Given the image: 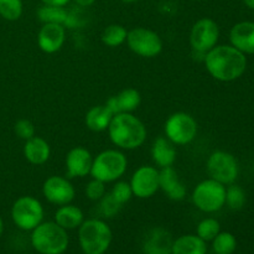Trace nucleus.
<instances>
[{
	"instance_id": "nucleus-1",
	"label": "nucleus",
	"mask_w": 254,
	"mask_h": 254,
	"mask_svg": "<svg viewBox=\"0 0 254 254\" xmlns=\"http://www.w3.org/2000/svg\"><path fill=\"white\" fill-rule=\"evenodd\" d=\"M206 69L220 82H232L242 77L247 68L246 55L232 45H216L203 57Z\"/></svg>"
},
{
	"instance_id": "nucleus-2",
	"label": "nucleus",
	"mask_w": 254,
	"mask_h": 254,
	"mask_svg": "<svg viewBox=\"0 0 254 254\" xmlns=\"http://www.w3.org/2000/svg\"><path fill=\"white\" fill-rule=\"evenodd\" d=\"M112 143L122 150H135L146 140V127L133 113H119L113 116L108 127Z\"/></svg>"
},
{
	"instance_id": "nucleus-3",
	"label": "nucleus",
	"mask_w": 254,
	"mask_h": 254,
	"mask_svg": "<svg viewBox=\"0 0 254 254\" xmlns=\"http://www.w3.org/2000/svg\"><path fill=\"white\" fill-rule=\"evenodd\" d=\"M113 233L108 223L99 218L83 221L78 227V241L84 254H104L111 247Z\"/></svg>"
},
{
	"instance_id": "nucleus-4",
	"label": "nucleus",
	"mask_w": 254,
	"mask_h": 254,
	"mask_svg": "<svg viewBox=\"0 0 254 254\" xmlns=\"http://www.w3.org/2000/svg\"><path fill=\"white\" fill-rule=\"evenodd\" d=\"M31 245L40 254H64L68 248L69 237L56 222H41L31 231Z\"/></svg>"
},
{
	"instance_id": "nucleus-5",
	"label": "nucleus",
	"mask_w": 254,
	"mask_h": 254,
	"mask_svg": "<svg viewBox=\"0 0 254 254\" xmlns=\"http://www.w3.org/2000/svg\"><path fill=\"white\" fill-rule=\"evenodd\" d=\"M128 168V159L123 151L118 149H107L93 158L91 173L92 179L104 184L116 183L126 174Z\"/></svg>"
},
{
	"instance_id": "nucleus-6",
	"label": "nucleus",
	"mask_w": 254,
	"mask_h": 254,
	"mask_svg": "<svg viewBox=\"0 0 254 254\" xmlns=\"http://www.w3.org/2000/svg\"><path fill=\"white\" fill-rule=\"evenodd\" d=\"M191 200L202 212H217L226 205V186L211 178L206 179L195 186Z\"/></svg>"
},
{
	"instance_id": "nucleus-7",
	"label": "nucleus",
	"mask_w": 254,
	"mask_h": 254,
	"mask_svg": "<svg viewBox=\"0 0 254 254\" xmlns=\"http://www.w3.org/2000/svg\"><path fill=\"white\" fill-rule=\"evenodd\" d=\"M44 206L34 196H21L11 207L15 226L22 231H32L44 221Z\"/></svg>"
},
{
	"instance_id": "nucleus-8",
	"label": "nucleus",
	"mask_w": 254,
	"mask_h": 254,
	"mask_svg": "<svg viewBox=\"0 0 254 254\" xmlns=\"http://www.w3.org/2000/svg\"><path fill=\"white\" fill-rule=\"evenodd\" d=\"M165 136L175 145H186L197 135V122L186 112L171 114L164 126Z\"/></svg>"
},
{
	"instance_id": "nucleus-9",
	"label": "nucleus",
	"mask_w": 254,
	"mask_h": 254,
	"mask_svg": "<svg viewBox=\"0 0 254 254\" xmlns=\"http://www.w3.org/2000/svg\"><path fill=\"white\" fill-rule=\"evenodd\" d=\"M206 169L211 179L225 186L235 184L240 174V166L235 156L222 150L213 151L208 156Z\"/></svg>"
},
{
	"instance_id": "nucleus-10",
	"label": "nucleus",
	"mask_w": 254,
	"mask_h": 254,
	"mask_svg": "<svg viewBox=\"0 0 254 254\" xmlns=\"http://www.w3.org/2000/svg\"><path fill=\"white\" fill-rule=\"evenodd\" d=\"M128 47L135 55L145 59H153L163 51V40L155 31L146 27H134L127 36Z\"/></svg>"
},
{
	"instance_id": "nucleus-11",
	"label": "nucleus",
	"mask_w": 254,
	"mask_h": 254,
	"mask_svg": "<svg viewBox=\"0 0 254 254\" xmlns=\"http://www.w3.org/2000/svg\"><path fill=\"white\" fill-rule=\"evenodd\" d=\"M220 39V27L215 20L202 17L193 24L190 32V45L196 54L205 56L217 45Z\"/></svg>"
},
{
	"instance_id": "nucleus-12",
	"label": "nucleus",
	"mask_w": 254,
	"mask_h": 254,
	"mask_svg": "<svg viewBox=\"0 0 254 254\" xmlns=\"http://www.w3.org/2000/svg\"><path fill=\"white\" fill-rule=\"evenodd\" d=\"M130 188L135 197L146 200L160 190L159 188V169L151 165H141L131 175Z\"/></svg>"
},
{
	"instance_id": "nucleus-13",
	"label": "nucleus",
	"mask_w": 254,
	"mask_h": 254,
	"mask_svg": "<svg viewBox=\"0 0 254 254\" xmlns=\"http://www.w3.org/2000/svg\"><path fill=\"white\" fill-rule=\"evenodd\" d=\"M42 195L52 205L64 206L73 201L76 190L68 179L54 175L45 180L42 185Z\"/></svg>"
},
{
	"instance_id": "nucleus-14",
	"label": "nucleus",
	"mask_w": 254,
	"mask_h": 254,
	"mask_svg": "<svg viewBox=\"0 0 254 254\" xmlns=\"http://www.w3.org/2000/svg\"><path fill=\"white\" fill-rule=\"evenodd\" d=\"M66 41V27L60 24H44L37 34V46L42 52L52 55L59 52Z\"/></svg>"
},
{
	"instance_id": "nucleus-15",
	"label": "nucleus",
	"mask_w": 254,
	"mask_h": 254,
	"mask_svg": "<svg viewBox=\"0 0 254 254\" xmlns=\"http://www.w3.org/2000/svg\"><path fill=\"white\" fill-rule=\"evenodd\" d=\"M64 163L68 178H84L91 173L93 156L83 146H74L67 153Z\"/></svg>"
},
{
	"instance_id": "nucleus-16",
	"label": "nucleus",
	"mask_w": 254,
	"mask_h": 254,
	"mask_svg": "<svg viewBox=\"0 0 254 254\" xmlns=\"http://www.w3.org/2000/svg\"><path fill=\"white\" fill-rule=\"evenodd\" d=\"M159 188L173 201H183L188 192L186 186L181 183L173 166H166L159 170Z\"/></svg>"
},
{
	"instance_id": "nucleus-17",
	"label": "nucleus",
	"mask_w": 254,
	"mask_h": 254,
	"mask_svg": "<svg viewBox=\"0 0 254 254\" xmlns=\"http://www.w3.org/2000/svg\"><path fill=\"white\" fill-rule=\"evenodd\" d=\"M230 41L242 54L254 55V22L241 21L230 31Z\"/></svg>"
},
{
	"instance_id": "nucleus-18",
	"label": "nucleus",
	"mask_w": 254,
	"mask_h": 254,
	"mask_svg": "<svg viewBox=\"0 0 254 254\" xmlns=\"http://www.w3.org/2000/svg\"><path fill=\"white\" fill-rule=\"evenodd\" d=\"M174 240L170 232L163 227L153 228L143 245L144 254H171Z\"/></svg>"
},
{
	"instance_id": "nucleus-19",
	"label": "nucleus",
	"mask_w": 254,
	"mask_h": 254,
	"mask_svg": "<svg viewBox=\"0 0 254 254\" xmlns=\"http://www.w3.org/2000/svg\"><path fill=\"white\" fill-rule=\"evenodd\" d=\"M150 153L153 161L160 169L173 166L178 155L175 144L171 143L166 136H159L153 141Z\"/></svg>"
},
{
	"instance_id": "nucleus-20",
	"label": "nucleus",
	"mask_w": 254,
	"mask_h": 254,
	"mask_svg": "<svg viewBox=\"0 0 254 254\" xmlns=\"http://www.w3.org/2000/svg\"><path fill=\"white\" fill-rule=\"evenodd\" d=\"M24 156L32 165H42L51 156L50 144L41 136H32L31 139L25 141Z\"/></svg>"
},
{
	"instance_id": "nucleus-21",
	"label": "nucleus",
	"mask_w": 254,
	"mask_h": 254,
	"mask_svg": "<svg viewBox=\"0 0 254 254\" xmlns=\"http://www.w3.org/2000/svg\"><path fill=\"white\" fill-rule=\"evenodd\" d=\"M84 215L78 206L72 203L60 206L55 213V222L66 231L76 230L83 223Z\"/></svg>"
},
{
	"instance_id": "nucleus-22",
	"label": "nucleus",
	"mask_w": 254,
	"mask_h": 254,
	"mask_svg": "<svg viewBox=\"0 0 254 254\" xmlns=\"http://www.w3.org/2000/svg\"><path fill=\"white\" fill-rule=\"evenodd\" d=\"M113 114L106 106H94L89 109L84 117V123L89 130L94 133H102L108 129Z\"/></svg>"
},
{
	"instance_id": "nucleus-23",
	"label": "nucleus",
	"mask_w": 254,
	"mask_h": 254,
	"mask_svg": "<svg viewBox=\"0 0 254 254\" xmlns=\"http://www.w3.org/2000/svg\"><path fill=\"white\" fill-rule=\"evenodd\" d=\"M171 254H207V245L197 235H185L176 238Z\"/></svg>"
},
{
	"instance_id": "nucleus-24",
	"label": "nucleus",
	"mask_w": 254,
	"mask_h": 254,
	"mask_svg": "<svg viewBox=\"0 0 254 254\" xmlns=\"http://www.w3.org/2000/svg\"><path fill=\"white\" fill-rule=\"evenodd\" d=\"M116 99L117 112L119 113H133L134 111L139 108L141 103V96L139 91L135 88H126L119 92L117 96H114Z\"/></svg>"
},
{
	"instance_id": "nucleus-25",
	"label": "nucleus",
	"mask_w": 254,
	"mask_h": 254,
	"mask_svg": "<svg viewBox=\"0 0 254 254\" xmlns=\"http://www.w3.org/2000/svg\"><path fill=\"white\" fill-rule=\"evenodd\" d=\"M69 11L64 6H52V5H42L37 10V17L42 24H60L66 27L68 21Z\"/></svg>"
},
{
	"instance_id": "nucleus-26",
	"label": "nucleus",
	"mask_w": 254,
	"mask_h": 254,
	"mask_svg": "<svg viewBox=\"0 0 254 254\" xmlns=\"http://www.w3.org/2000/svg\"><path fill=\"white\" fill-rule=\"evenodd\" d=\"M128 30L119 24H112L102 32V42L108 47H118L127 41Z\"/></svg>"
},
{
	"instance_id": "nucleus-27",
	"label": "nucleus",
	"mask_w": 254,
	"mask_h": 254,
	"mask_svg": "<svg viewBox=\"0 0 254 254\" xmlns=\"http://www.w3.org/2000/svg\"><path fill=\"white\" fill-rule=\"evenodd\" d=\"M211 242L216 254H232L237 248V240L230 232H220Z\"/></svg>"
},
{
	"instance_id": "nucleus-28",
	"label": "nucleus",
	"mask_w": 254,
	"mask_h": 254,
	"mask_svg": "<svg viewBox=\"0 0 254 254\" xmlns=\"http://www.w3.org/2000/svg\"><path fill=\"white\" fill-rule=\"evenodd\" d=\"M24 11L22 0H0V16L7 21H16Z\"/></svg>"
},
{
	"instance_id": "nucleus-29",
	"label": "nucleus",
	"mask_w": 254,
	"mask_h": 254,
	"mask_svg": "<svg viewBox=\"0 0 254 254\" xmlns=\"http://www.w3.org/2000/svg\"><path fill=\"white\" fill-rule=\"evenodd\" d=\"M221 232V225L216 218H205L201 221L196 228V235L205 241L206 243L211 242L218 233Z\"/></svg>"
},
{
	"instance_id": "nucleus-30",
	"label": "nucleus",
	"mask_w": 254,
	"mask_h": 254,
	"mask_svg": "<svg viewBox=\"0 0 254 254\" xmlns=\"http://www.w3.org/2000/svg\"><path fill=\"white\" fill-rule=\"evenodd\" d=\"M246 192L241 186L231 184L226 189V205L233 211H238L246 205Z\"/></svg>"
},
{
	"instance_id": "nucleus-31",
	"label": "nucleus",
	"mask_w": 254,
	"mask_h": 254,
	"mask_svg": "<svg viewBox=\"0 0 254 254\" xmlns=\"http://www.w3.org/2000/svg\"><path fill=\"white\" fill-rule=\"evenodd\" d=\"M111 196L119 203V205H126L127 202L131 200L133 197V191H131L130 184L127 181H116L111 190Z\"/></svg>"
},
{
	"instance_id": "nucleus-32",
	"label": "nucleus",
	"mask_w": 254,
	"mask_h": 254,
	"mask_svg": "<svg viewBox=\"0 0 254 254\" xmlns=\"http://www.w3.org/2000/svg\"><path fill=\"white\" fill-rule=\"evenodd\" d=\"M122 205H119L116 200L111 196V193L107 192L103 197L99 200V211L102 216L106 218H112L117 216V213L121 211Z\"/></svg>"
},
{
	"instance_id": "nucleus-33",
	"label": "nucleus",
	"mask_w": 254,
	"mask_h": 254,
	"mask_svg": "<svg viewBox=\"0 0 254 254\" xmlns=\"http://www.w3.org/2000/svg\"><path fill=\"white\" fill-rule=\"evenodd\" d=\"M84 192H86L87 198H89L91 201H99L107 193L106 184L97 180V179H92L87 184Z\"/></svg>"
},
{
	"instance_id": "nucleus-34",
	"label": "nucleus",
	"mask_w": 254,
	"mask_h": 254,
	"mask_svg": "<svg viewBox=\"0 0 254 254\" xmlns=\"http://www.w3.org/2000/svg\"><path fill=\"white\" fill-rule=\"evenodd\" d=\"M14 131L22 140H29L35 136V126L29 119H19L14 126Z\"/></svg>"
},
{
	"instance_id": "nucleus-35",
	"label": "nucleus",
	"mask_w": 254,
	"mask_h": 254,
	"mask_svg": "<svg viewBox=\"0 0 254 254\" xmlns=\"http://www.w3.org/2000/svg\"><path fill=\"white\" fill-rule=\"evenodd\" d=\"M44 5H52V6H66L71 0H40Z\"/></svg>"
},
{
	"instance_id": "nucleus-36",
	"label": "nucleus",
	"mask_w": 254,
	"mask_h": 254,
	"mask_svg": "<svg viewBox=\"0 0 254 254\" xmlns=\"http://www.w3.org/2000/svg\"><path fill=\"white\" fill-rule=\"evenodd\" d=\"M73 1L81 7H88L91 5H93L96 2V0H73Z\"/></svg>"
},
{
	"instance_id": "nucleus-37",
	"label": "nucleus",
	"mask_w": 254,
	"mask_h": 254,
	"mask_svg": "<svg viewBox=\"0 0 254 254\" xmlns=\"http://www.w3.org/2000/svg\"><path fill=\"white\" fill-rule=\"evenodd\" d=\"M243 2H245L246 6L254 10V0H243Z\"/></svg>"
},
{
	"instance_id": "nucleus-38",
	"label": "nucleus",
	"mask_w": 254,
	"mask_h": 254,
	"mask_svg": "<svg viewBox=\"0 0 254 254\" xmlns=\"http://www.w3.org/2000/svg\"><path fill=\"white\" fill-rule=\"evenodd\" d=\"M2 232H4V222H2V218L0 216V236L2 235Z\"/></svg>"
},
{
	"instance_id": "nucleus-39",
	"label": "nucleus",
	"mask_w": 254,
	"mask_h": 254,
	"mask_svg": "<svg viewBox=\"0 0 254 254\" xmlns=\"http://www.w3.org/2000/svg\"><path fill=\"white\" fill-rule=\"evenodd\" d=\"M123 2H127V4H130V2H135L138 1V0H122Z\"/></svg>"
}]
</instances>
